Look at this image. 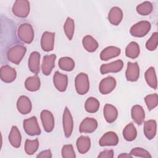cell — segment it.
<instances>
[{
	"label": "cell",
	"instance_id": "obj_1",
	"mask_svg": "<svg viewBox=\"0 0 158 158\" xmlns=\"http://www.w3.org/2000/svg\"><path fill=\"white\" fill-rule=\"evenodd\" d=\"M27 52V48L23 45H15L10 48L7 53V57L8 60L18 65L24 57Z\"/></svg>",
	"mask_w": 158,
	"mask_h": 158
},
{
	"label": "cell",
	"instance_id": "obj_2",
	"mask_svg": "<svg viewBox=\"0 0 158 158\" xmlns=\"http://www.w3.org/2000/svg\"><path fill=\"white\" fill-rule=\"evenodd\" d=\"M75 86L77 93L80 95L85 94L89 89L88 76L85 73H80L75 79Z\"/></svg>",
	"mask_w": 158,
	"mask_h": 158
},
{
	"label": "cell",
	"instance_id": "obj_3",
	"mask_svg": "<svg viewBox=\"0 0 158 158\" xmlns=\"http://www.w3.org/2000/svg\"><path fill=\"white\" fill-rule=\"evenodd\" d=\"M19 39L27 44L31 43L34 39V31L32 26L28 23L21 24L18 28Z\"/></svg>",
	"mask_w": 158,
	"mask_h": 158
},
{
	"label": "cell",
	"instance_id": "obj_4",
	"mask_svg": "<svg viewBox=\"0 0 158 158\" xmlns=\"http://www.w3.org/2000/svg\"><path fill=\"white\" fill-rule=\"evenodd\" d=\"M30 2L27 0H17L12 7L13 14L20 18H25L30 12Z\"/></svg>",
	"mask_w": 158,
	"mask_h": 158
},
{
	"label": "cell",
	"instance_id": "obj_5",
	"mask_svg": "<svg viewBox=\"0 0 158 158\" xmlns=\"http://www.w3.org/2000/svg\"><path fill=\"white\" fill-rule=\"evenodd\" d=\"M151 23L148 21H140L133 25L130 30V34L135 37H143L146 35L151 30Z\"/></svg>",
	"mask_w": 158,
	"mask_h": 158
},
{
	"label": "cell",
	"instance_id": "obj_6",
	"mask_svg": "<svg viewBox=\"0 0 158 158\" xmlns=\"http://www.w3.org/2000/svg\"><path fill=\"white\" fill-rule=\"evenodd\" d=\"M23 127L25 133L30 136L39 135L41 134V129L38 123L36 117L35 116L24 120Z\"/></svg>",
	"mask_w": 158,
	"mask_h": 158
},
{
	"label": "cell",
	"instance_id": "obj_7",
	"mask_svg": "<svg viewBox=\"0 0 158 158\" xmlns=\"http://www.w3.org/2000/svg\"><path fill=\"white\" fill-rule=\"evenodd\" d=\"M63 129L65 137L69 138L71 136L73 128V120L71 113L67 107H65L62 117Z\"/></svg>",
	"mask_w": 158,
	"mask_h": 158
},
{
	"label": "cell",
	"instance_id": "obj_8",
	"mask_svg": "<svg viewBox=\"0 0 158 158\" xmlns=\"http://www.w3.org/2000/svg\"><path fill=\"white\" fill-rule=\"evenodd\" d=\"M40 117L44 130L46 132H51L54 127V118L52 114L48 110H43L41 112Z\"/></svg>",
	"mask_w": 158,
	"mask_h": 158
},
{
	"label": "cell",
	"instance_id": "obj_9",
	"mask_svg": "<svg viewBox=\"0 0 158 158\" xmlns=\"http://www.w3.org/2000/svg\"><path fill=\"white\" fill-rule=\"evenodd\" d=\"M55 33L49 31H44L41 39V46L42 49L46 52L52 51L54 45Z\"/></svg>",
	"mask_w": 158,
	"mask_h": 158
},
{
	"label": "cell",
	"instance_id": "obj_10",
	"mask_svg": "<svg viewBox=\"0 0 158 158\" xmlns=\"http://www.w3.org/2000/svg\"><path fill=\"white\" fill-rule=\"evenodd\" d=\"M116 80L112 77H107L102 79L99 85V90L102 94L111 93L116 86Z\"/></svg>",
	"mask_w": 158,
	"mask_h": 158
},
{
	"label": "cell",
	"instance_id": "obj_11",
	"mask_svg": "<svg viewBox=\"0 0 158 158\" xmlns=\"http://www.w3.org/2000/svg\"><path fill=\"white\" fill-rule=\"evenodd\" d=\"M125 77L128 81H136L139 77V67L136 62H128L125 72Z\"/></svg>",
	"mask_w": 158,
	"mask_h": 158
},
{
	"label": "cell",
	"instance_id": "obj_12",
	"mask_svg": "<svg viewBox=\"0 0 158 158\" xmlns=\"http://www.w3.org/2000/svg\"><path fill=\"white\" fill-rule=\"evenodd\" d=\"M123 67V62L122 60H117L114 62L102 64L100 67V72L104 75L108 73H117L120 72Z\"/></svg>",
	"mask_w": 158,
	"mask_h": 158
},
{
	"label": "cell",
	"instance_id": "obj_13",
	"mask_svg": "<svg viewBox=\"0 0 158 158\" xmlns=\"http://www.w3.org/2000/svg\"><path fill=\"white\" fill-rule=\"evenodd\" d=\"M98 127V122L94 118L86 117L80 123L79 131L80 133H91L94 132Z\"/></svg>",
	"mask_w": 158,
	"mask_h": 158
},
{
	"label": "cell",
	"instance_id": "obj_14",
	"mask_svg": "<svg viewBox=\"0 0 158 158\" xmlns=\"http://www.w3.org/2000/svg\"><path fill=\"white\" fill-rule=\"evenodd\" d=\"M1 79L5 83H11L15 80L17 77L16 70L8 65L1 67Z\"/></svg>",
	"mask_w": 158,
	"mask_h": 158
},
{
	"label": "cell",
	"instance_id": "obj_15",
	"mask_svg": "<svg viewBox=\"0 0 158 158\" xmlns=\"http://www.w3.org/2000/svg\"><path fill=\"white\" fill-rule=\"evenodd\" d=\"M53 83L58 91L60 92L65 91L68 85L67 75L56 71L53 76Z\"/></svg>",
	"mask_w": 158,
	"mask_h": 158
},
{
	"label": "cell",
	"instance_id": "obj_16",
	"mask_svg": "<svg viewBox=\"0 0 158 158\" xmlns=\"http://www.w3.org/2000/svg\"><path fill=\"white\" fill-rule=\"evenodd\" d=\"M56 54L46 55L44 56L41 64V70L44 75H49L55 66Z\"/></svg>",
	"mask_w": 158,
	"mask_h": 158
},
{
	"label": "cell",
	"instance_id": "obj_17",
	"mask_svg": "<svg viewBox=\"0 0 158 158\" xmlns=\"http://www.w3.org/2000/svg\"><path fill=\"white\" fill-rule=\"evenodd\" d=\"M118 143V137L114 131H108L101 138L99 144L101 146H116Z\"/></svg>",
	"mask_w": 158,
	"mask_h": 158
},
{
	"label": "cell",
	"instance_id": "obj_18",
	"mask_svg": "<svg viewBox=\"0 0 158 158\" xmlns=\"http://www.w3.org/2000/svg\"><path fill=\"white\" fill-rule=\"evenodd\" d=\"M40 54L37 51H33L30 55L28 59V68L30 70L36 75L40 72Z\"/></svg>",
	"mask_w": 158,
	"mask_h": 158
},
{
	"label": "cell",
	"instance_id": "obj_19",
	"mask_svg": "<svg viewBox=\"0 0 158 158\" xmlns=\"http://www.w3.org/2000/svg\"><path fill=\"white\" fill-rule=\"evenodd\" d=\"M17 108L22 114H27L31 110L32 106L30 99L26 96H21L17 100Z\"/></svg>",
	"mask_w": 158,
	"mask_h": 158
},
{
	"label": "cell",
	"instance_id": "obj_20",
	"mask_svg": "<svg viewBox=\"0 0 158 158\" xmlns=\"http://www.w3.org/2000/svg\"><path fill=\"white\" fill-rule=\"evenodd\" d=\"M121 50L116 46H108L104 48L100 54V59L102 60H108L120 55Z\"/></svg>",
	"mask_w": 158,
	"mask_h": 158
},
{
	"label": "cell",
	"instance_id": "obj_21",
	"mask_svg": "<svg viewBox=\"0 0 158 158\" xmlns=\"http://www.w3.org/2000/svg\"><path fill=\"white\" fill-rule=\"evenodd\" d=\"M103 114L106 122L109 123L115 122L118 116V111L116 107L110 104H106L104 106Z\"/></svg>",
	"mask_w": 158,
	"mask_h": 158
},
{
	"label": "cell",
	"instance_id": "obj_22",
	"mask_svg": "<svg viewBox=\"0 0 158 158\" xmlns=\"http://www.w3.org/2000/svg\"><path fill=\"white\" fill-rule=\"evenodd\" d=\"M131 115L134 122L141 125L145 118V112L143 108L139 105H135L131 107Z\"/></svg>",
	"mask_w": 158,
	"mask_h": 158
},
{
	"label": "cell",
	"instance_id": "obj_23",
	"mask_svg": "<svg viewBox=\"0 0 158 158\" xmlns=\"http://www.w3.org/2000/svg\"><path fill=\"white\" fill-rule=\"evenodd\" d=\"M123 19V12L118 7H113L108 14V20L114 25H118Z\"/></svg>",
	"mask_w": 158,
	"mask_h": 158
},
{
	"label": "cell",
	"instance_id": "obj_24",
	"mask_svg": "<svg viewBox=\"0 0 158 158\" xmlns=\"http://www.w3.org/2000/svg\"><path fill=\"white\" fill-rule=\"evenodd\" d=\"M8 138L10 144L15 148H18L20 146L22 136L20 132L16 126L14 125L12 127Z\"/></svg>",
	"mask_w": 158,
	"mask_h": 158
},
{
	"label": "cell",
	"instance_id": "obj_25",
	"mask_svg": "<svg viewBox=\"0 0 158 158\" xmlns=\"http://www.w3.org/2000/svg\"><path fill=\"white\" fill-rule=\"evenodd\" d=\"M157 123L155 120H149L144 123V133L148 139H152L156 134Z\"/></svg>",
	"mask_w": 158,
	"mask_h": 158
},
{
	"label": "cell",
	"instance_id": "obj_26",
	"mask_svg": "<svg viewBox=\"0 0 158 158\" xmlns=\"http://www.w3.org/2000/svg\"><path fill=\"white\" fill-rule=\"evenodd\" d=\"M78 151L80 154L86 153L91 147V140L88 136H81L78 138L76 142Z\"/></svg>",
	"mask_w": 158,
	"mask_h": 158
},
{
	"label": "cell",
	"instance_id": "obj_27",
	"mask_svg": "<svg viewBox=\"0 0 158 158\" xmlns=\"http://www.w3.org/2000/svg\"><path fill=\"white\" fill-rule=\"evenodd\" d=\"M41 86L40 79L37 75L28 77L25 81V87L29 91H36Z\"/></svg>",
	"mask_w": 158,
	"mask_h": 158
},
{
	"label": "cell",
	"instance_id": "obj_28",
	"mask_svg": "<svg viewBox=\"0 0 158 158\" xmlns=\"http://www.w3.org/2000/svg\"><path fill=\"white\" fill-rule=\"evenodd\" d=\"M82 44L85 49L89 52H94L99 46L97 41L91 35H86L83 38Z\"/></svg>",
	"mask_w": 158,
	"mask_h": 158
},
{
	"label": "cell",
	"instance_id": "obj_29",
	"mask_svg": "<svg viewBox=\"0 0 158 158\" xmlns=\"http://www.w3.org/2000/svg\"><path fill=\"white\" fill-rule=\"evenodd\" d=\"M145 80L148 85L153 89H157V77L155 69L153 67H150L144 73Z\"/></svg>",
	"mask_w": 158,
	"mask_h": 158
},
{
	"label": "cell",
	"instance_id": "obj_30",
	"mask_svg": "<svg viewBox=\"0 0 158 158\" xmlns=\"http://www.w3.org/2000/svg\"><path fill=\"white\" fill-rule=\"evenodd\" d=\"M140 52L139 46L136 42L131 41L130 42L125 49V55L127 57L131 59L137 58Z\"/></svg>",
	"mask_w": 158,
	"mask_h": 158
},
{
	"label": "cell",
	"instance_id": "obj_31",
	"mask_svg": "<svg viewBox=\"0 0 158 158\" xmlns=\"http://www.w3.org/2000/svg\"><path fill=\"white\" fill-rule=\"evenodd\" d=\"M123 136L124 139L128 141H132L136 138L137 131L133 123H128L124 128Z\"/></svg>",
	"mask_w": 158,
	"mask_h": 158
},
{
	"label": "cell",
	"instance_id": "obj_32",
	"mask_svg": "<svg viewBox=\"0 0 158 158\" xmlns=\"http://www.w3.org/2000/svg\"><path fill=\"white\" fill-rule=\"evenodd\" d=\"M59 67L60 69L70 72L73 70L75 67V62L74 60L69 57H63L60 58L58 62Z\"/></svg>",
	"mask_w": 158,
	"mask_h": 158
},
{
	"label": "cell",
	"instance_id": "obj_33",
	"mask_svg": "<svg viewBox=\"0 0 158 158\" xmlns=\"http://www.w3.org/2000/svg\"><path fill=\"white\" fill-rule=\"evenodd\" d=\"M100 106L99 101L93 97L88 98L85 104V109L89 113L96 112Z\"/></svg>",
	"mask_w": 158,
	"mask_h": 158
},
{
	"label": "cell",
	"instance_id": "obj_34",
	"mask_svg": "<svg viewBox=\"0 0 158 158\" xmlns=\"http://www.w3.org/2000/svg\"><path fill=\"white\" fill-rule=\"evenodd\" d=\"M64 30L68 39L71 40L73 36L75 31V23L72 18L67 17L64 25Z\"/></svg>",
	"mask_w": 158,
	"mask_h": 158
},
{
	"label": "cell",
	"instance_id": "obj_35",
	"mask_svg": "<svg viewBox=\"0 0 158 158\" xmlns=\"http://www.w3.org/2000/svg\"><path fill=\"white\" fill-rule=\"evenodd\" d=\"M39 141L38 139L33 140L26 139L25 143V151L28 155L33 154L38 149Z\"/></svg>",
	"mask_w": 158,
	"mask_h": 158
},
{
	"label": "cell",
	"instance_id": "obj_36",
	"mask_svg": "<svg viewBox=\"0 0 158 158\" xmlns=\"http://www.w3.org/2000/svg\"><path fill=\"white\" fill-rule=\"evenodd\" d=\"M153 6L151 2L145 1L139 4L136 7L137 12L141 15H148L152 11Z\"/></svg>",
	"mask_w": 158,
	"mask_h": 158
},
{
	"label": "cell",
	"instance_id": "obj_37",
	"mask_svg": "<svg viewBox=\"0 0 158 158\" xmlns=\"http://www.w3.org/2000/svg\"><path fill=\"white\" fill-rule=\"evenodd\" d=\"M144 101L149 110L154 109L157 106L158 104L157 94L156 93H154L147 95L144 98Z\"/></svg>",
	"mask_w": 158,
	"mask_h": 158
},
{
	"label": "cell",
	"instance_id": "obj_38",
	"mask_svg": "<svg viewBox=\"0 0 158 158\" xmlns=\"http://www.w3.org/2000/svg\"><path fill=\"white\" fill-rule=\"evenodd\" d=\"M158 33L154 32L146 43V48L149 51H154L157 46Z\"/></svg>",
	"mask_w": 158,
	"mask_h": 158
},
{
	"label": "cell",
	"instance_id": "obj_39",
	"mask_svg": "<svg viewBox=\"0 0 158 158\" xmlns=\"http://www.w3.org/2000/svg\"><path fill=\"white\" fill-rule=\"evenodd\" d=\"M62 156L64 158H75L76 155L72 144L64 145L62 148Z\"/></svg>",
	"mask_w": 158,
	"mask_h": 158
},
{
	"label": "cell",
	"instance_id": "obj_40",
	"mask_svg": "<svg viewBox=\"0 0 158 158\" xmlns=\"http://www.w3.org/2000/svg\"><path fill=\"white\" fill-rule=\"evenodd\" d=\"M131 156H136V157H148L151 158V156L149 154V152L145 150L144 149H143L141 148H135L131 150L130 153Z\"/></svg>",
	"mask_w": 158,
	"mask_h": 158
},
{
	"label": "cell",
	"instance_id": "obj_41",
	"mask_svg": "<svg viewBox=\"0 0 158 158\" xmlns=\"http://www.w3.org/2000/svg\"><path fill=\"white\" fill-rule=\"evenodd\" d=\"M114 157V151L112 149L110 150H104L100 152L98 155V158H112Z\"/></svg>",
	"mask_w": 158,
	"mask_h": 158
},
{
	"label": "cell",
	"instance_id": "obj_42",
	"mask_svg": "<svg viewBox=\"0 0 158 158\" xmlns=\"http://www.w3.org/2000/svg\"><path fill=\"white\" fill-rule=\"evenodd\" d=\"M38 158H51L52 157V153L50 149H47L41 151L39 154L37 155Z\"/></svg>",
	"mask_w": 158,
	"mask_h": 158
},
{
	"label": "cell",
	"instance_id": "obj_43",
	"mask_svg": "<svg viewBox=\"0 0 158 158\" xmlns=\"http://www.w3.org/2000/svg\"><path fill=\"white\" fill-rule=\"evenodd\" d=\"M118 157H132V156L130 154H128L127 153H123L118 155Z\"/></svg>",
	"mask_w": 158,
	"mask_h": 158
}]
</instances>
